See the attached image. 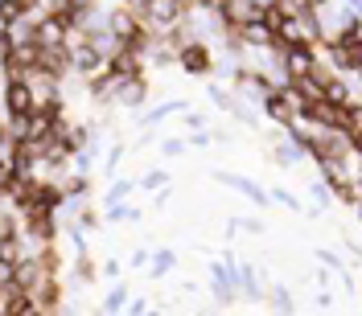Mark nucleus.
I'll return each mask as SVG.
<instances>
[{
    "instance_id": "1a4fd4ad",
    "label": "nucleus",
    "mask_w": 362,
    "mask_h": 316,
    "mask_svg": "<svg viewBox=\"0 0 362 316\" xmlns=\"http://www.w3.org/2000/svg\"><path fill=\"white\" fill-rule=\"evenodd\" d=\"M243 37H247L251 45H268V41H276V33H272L264 21H247V25H243Z\"/></svg>"
},
{
    "instance_id": "4468645a",
    "label": "nucleus",
    "mask_w": 362,
    "mask_h": 316,
    "mask_svg": "<svg viewBox=\"0 0 362 316\" xmlns=\"http://www.w3.org/2000/svg\"><path fill=\"white\" fill-rule=\"evenodd\" d=\"M12 271H16V263H8V259H0V284H8V280H12Z\"/></svg>"
},
{
    "instance_id": "39448f33",
    "label": "nucleus",
    "mask_w": 362,
    "mask_h": 316,
    "mask_svg": "<svg viewBox=\"0 0 362 316\" xmlns=\"http://www.w3.org/2000/svg\"><path fill=\"white\" fill-rule=\"evenodd\" d=\"M181 66H185L190 74H202V70H210V53H206L202 45H185V49H181Z\"/></svg>"
},
{
    "instance_id": "ddd939ff",
    "label": "nucleus",
    "mask_w": 362,
    "mask_h": 316,
    "mask_svg": "<svg viewBox=\"0 0 362 316\" xmlns=\"http://www.w3.org/2000/svg\"><path fill=\"white\" fill-rule=\"evenodd\" d=\"M350 95H346V86L342 82H326V103H346Z\"/></svg>"
},
{
    "instance_id": "dca6fc26",
    "label": "nucleus",
    "mask_w": 362,
    "mask_h": 316,
    "mask_svg": "<svg viewBox=\"0 0 362 316\" xmlns=\"http://www.w3.org/2000/svg\"><path fill=\"white\" fill-rule=\"evenodd\" d=\"M16 4H25V8H29V0H16Z\"/></svg>"
},
{
    "instance_id": "2eb2a0df",
    "label": "nucleus",
    "mask_w": 362,
    "mask_h": 316,
    "mask_svg": "<svg viewBox=\"0 0 362 316\" xmlns=\"http://www.w3.org/2000/svg\"><path fill=\"white\" fill-rule=\"evenodd\" d=\"M70 4H74V8H87V4H91V0H70Z\"/></svg>"
},
{
    "instance_id": "20e7f679",
    "label": "nucleus",
    "mask_w": 362,
    "mask_h": 316,
    "mask_svg": "<svg viewBox=\"0 0 362 316\" xmlns=\"http://www.w3.org/2000/svg\"><path fill=\"white\" fill-rule=\"evenodd\" d=\"M297 95L313 107V103H326V82H317V74H297Z\"/></svg>"
},
{
    "instance_id": "6e6552de",
    "label": "nucleus",
    "mask_w": 362,
    "mask_h": 316,
    "mask_svg": "<svg viewBox=\"0 0 362 316\" xmlns=\"http://www.w3.org/2000/svg\"><path fill=\"white\" fill-rule=\"evenodd\" d=\"M148 12H152V21H161V25H169V21H177V12H181V4H177V0H148Z\"/></svg>"
},
{
    "instance_id": "9d476101",
    "label": "nucleus",
    "mask_w": 362,
    "mask_h": 316,
    "mask_svg": "<svg viewBox=\"0 0 362 316\" xmlns=\"http://www.w3.org/2000/svg\"><path fill=\"white\" fill-rule=\"evenodd\" d=\"M70 66H78V70H99V49H95V45L74 49V53H70Z\"/></svg>"
},
{
    "instance_id": "423d86ee",
    "label": "nucleus",
    "mask_w": 362,
    "mask_h": 316,
    "mask_svg": "<svg viewBox=\"0 0 362 316\" xmlns=\"http://www.w3.org/2000/svg\"><path fill=\"white\" fill-rule=\"evenodd\" d=\"M37 66H45V74H66V66H70V58L62 53V45H54V49H41V58H37Z\"/></svg>"
},
{
    "instance_id": "7ed1b4c3",
    "label": "nucleus",
    "mask_w": 362,
    "mask_h": 316,
    "mask_svg": "<svg viewBox=\"0 0 362 316\" xmlns=\"http://www.w3.org/2000/svg\"><path fill=\"white\" fill-rule=\"evenodd\" d=\"M276 37H284L289 45H305V41L313 37V25H309V21H301V16L293 12V16H284V21L276 25Z\"/></svg>"
},
{
    "instance_id": "f03ea898",
    "label": "nucleus",
    "mask_w": 362,
    "mask_h": 316,
    "mask_svg": "<svg viewBox=\"0 0 362 316\" xmlns=\"http://www.w3.org/2000/svg\"><path fill=\"white\" fill-rule=\"evenodd\" d=\"M4 103H8V111L16 115V119H25L29 111H33V86L29 82H8V90H4Z\"/></svg>"
},
{
    "instance_id": "f8f14e48",
    "label": "nucleus",
    "mask_w": 362,
    "mask_h": 316,
    "mask_svg": "<svg viewBox=\"0 0 362 316\" xmlns=\"http://www.w3.org/2000/svg\"><path fill=\"white\" fill-rule=\"evenodd\" d=\"M111 70H115V78H132V74H136V58H132V49L120 53V58L111 62Z\"/></svg>"
},
{
    "instance_id": "0eeeda50",
    "label": "nucleus",
    "mask_w": 362,
    "mask_h": 316,
    "mask_svg": "<svg viewBox=\"0 0 362 316\" xmlns=\"http://www.w3.org/2000/svg\"><path fill=\"white\" fill-rule=\"evenodd\" d=\"M289 70H293V78H297V74L317 70V66H313V53H309L305 45H293V49H289Z\"/></svg>"
},
{
    "instance_id": "f257e3e1",
    "label": "nucleus",
    "mask_w": 362,
    "mask_h": 316,
    "mask_svg": "<svg viewBox=\"0 0 362 316\" xmlns=\"http://www.w3.org/2000/svg\"><path fill=\"white\" fill-rule=\"evenodd\" d=\"M33 41L41 49H54V45H66V21L62 16H45L37 29H33Z\"/></svg>"
},
{
    "instance_id": "9b49d317",
    "label": "nucleus",
    "mask_w": 362,
    "mask_h": 316,
    "mask_svg": "<svg viewBox=\"0 0 362 316\" xmlns=\"http://www.w3.org/2000/svg\"><path fill=\"white\" fill-rule=\"evenodd\" d=\"M37 276H41V271H37V263H16L12 284H16V288H33V284H37Z\"/></svg>"
}]
</instances>
